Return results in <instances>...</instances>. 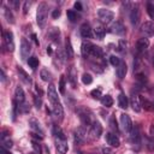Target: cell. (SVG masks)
<instances>
[{"instance_id":"2","label":"cell","mask_w":154,"mask_h":154,"mask_svg":"<svg viewBox=\"0 0 154 154\" xmlns=\"http://www.w3.org/2000/svg\"><path fill=\"white\" fill-rule=\"evenodd\" d=\"M97 17L102 24H109L114 18V13L107 8H100L97 11Z\"/></svg>"},{"instance_id":"21","label":"cell","mask_w":154,"mask_h":154,"mask_svg":"<svg viewBox=\"0 0 154 154\" xmlns=\"http://www.w3.org/2000/svg\"><path fill=\"white\" fill-rule=\"evenodd\" d=\"M148 47H149V41L147 37H142L136 42V49L138 53H143L144 51H147Z\"/></svg>"},{"instance_id":"29","label":"cell","mask_w":154,"mask_h":154,"mask_svg":"<svg viewBox=\"0 0 154 154\" xmlns=\"http://www.w3.org/2000/svg\"><path fill=\"white\" fill-rule=\"evenodd\" d=\"M4 16H5V18H6V20H7L8 23H11V24L14 23V17H13V14H12L11 8L4 6Z\"/></svg>"},{"instance_id":"46","label":"cell","mask_w":154,"mask_h":154,"mask_svg":"<svg viewBox=\"0 0 154 154\" xmlns=\"http://www.w3.org/2000/svg\"><path fill=\"white\" fill-rule=\"evenodd\" d=\"M30 6H31V2H30V1H25V2H24V6H23V13H24V14L28 13Z\"/></svg>"},{"instance_id":"6","label":"cell","mask_w":154,"mask_h":154,"mask_svg":"<svg viewBox=\"0 0 154 154\" xmlns=\"http://www.w3.org/2000/svg\"><path fill=\"white\" fill-rule=\"evenodd\" d=\"M140 18H141V11H140V7L138 5H134L130 10V22H131V25L132 26H137L138 22H140Z\"/></svg>"},{"instance_id":"10","label":"cell","mask_w":154,"mask_h":154,"mask_svg":"<svg viewBox=\"0 0 154 154\" xmlns=\"http://www.w3.org/2000/svg\"><path fill=\"white\" fill-rule=\"evenodd\" d=\"M130 141L132 144H137V146L141 143V132L137 125H134L132 130L130 131Z\"/></svg>"},{"instance_id":"7","label":"cell","mask_w":154,"mask_h":154,"mask_svg":"<svg viewBox=\"0 0 154 154\" xmlns=\"http://www.w3.org/2000/svg\"><path fill=\"white\" fill-rule=\"evenodd\" d=\"M120 124H122V128L124 129V131L130 134V131L132 130L134 125H132V120H131L129 114H126V113H122L120 114Z\"/></svg>"},{"instance_id":"51","label":"cell","mask_w":154,"mask_h":154,"mask_svg":"<svg viewBox=\"0 0 154 154\" xmlns=\"http://www.w3.org/2000/svg\"><path fill=\"white\" fill-rule=\"evenodd\" d=\"M1 82L2 83L6 82V75H5V71L4 70H1Z\"/></svg>"},{"instance_id":"23","label":"cell","mask_w":154,"mask_h":154,"mask_svg":"<svg viewBox=\"0 0 154 154\" xmlns=\"http://www.w3.org/2000/svg\"><path fill=\"white\" fill-rule=\"evenodd\" d=\"M17 71H18V75H19V78L25 83V84H28V85H30L31 83H32V81H31V78H30V76L19 66L18 69H17Z\"/></svg>"},{"instance_id":"16","label":"cell","mask_w":154,"mask_h":154,"mask_svg":"<svg viewBox=\"0 0 154 154\" xmlns=\"http://www.w3.org/2000/svg\"><path fill=\"white\" fill-rule=\"evenodd\" d=\"M130 105L132 107V109L135 112H141L142 109V103H141V100H140V96L137 94H132L131 97H130Z\"/></svg>"},{"instance_id":"38","label":"cell","mask_w":154,"mask_h":154,"mask_svg":"<svg viewBox=\"0 0 154 154\" xmlns=\"http://www.w3.org/2000/svg\"><path fill=\"white\" fill-rule=\"evenodd\" d=\"M126 47H128V43H126V41L125 40H119V42H118V51L119 52H122V53H125L126 52Z\"/></svg>"},{"instance_id":"47","label":"cell","mask_w":154,"mask_h":154,"mask_svg":"<svg viewBox=\"0 0 154 154\" xmlns=\"http://www.w3.org/2000/svg\"><path fill=\"white\" fill-rule=\"evenodd\" d=\"M73 7H75V10H77V11H83V6H82V4H81L79 1H76L75 5H73Z\"/></svg>"},{"instance_id":"52","label":"cell","mask_w":154,"mask_h":154,"mask_svg":"<svg viewBox=\"0 0 154 154\" xmlns=\"http://www.w3.org/2000/svg\"><path fill=\"white\" fill-rule=\"evenodd\" d=\"M149 132H150V136H152V138L154 140V125H152V126H150V129H149Z\"/></svg>"},{"instance_id":"43","label":"cell","mask_w":154,"mask_h":154,"mask_svg":"<svg viewBox=\"0 0 154 154\" xmlns=\"http://www.w3.org/2000/svg\"><path fill=\"white\" fill-rule=\"evenodd\" d=\"M109 126H111V129H112L113 131L118 132V125H117V122H116V119H114L113 117L109 119Z\"/></svg>"},{"instance_id":"12","label":"cell","mask_w":154,"mask_h":154,"mask_svg":"<svg viewBox=\"0 0 154 154\" xmlns=\"http://www.w3.org/2000/svg\"><path fill=\"white\" fill-rule=\"evenodd\" d=\"M73 137H75V142H77V143H83V142L85 141V138H87V132H85L84 128H82V126L77 128V129L73 131Z\"/></svg>"},{"instance_id":"50","label":"cell","mask_w":154,"mask_h":154,"mask_svg":"<svg viewBox=\"0 0 154 154\" xmlns=\"http://www.w3.org/2000/svg\"><path fill=\"white\" fill-rule=\"evenodd\" d=\"M102 153L103 154H112V149H109V148H102Z\"/></svg>"},{"instance_id":"56","label":"cell","mask_w":154,"mask_h":154,"mask_svg":"<svg viewBox=\"0 0 154 154\" xmlns=\"http://www.w3.org/2000/svg\"><path fill=\"white\" fill-rule=\"evenodd\" d=\"M153 66H154V54H153Z\"/></svg>"},{"instance_id":"19","label":"cell","mask_w":154,"mask_h":154,"mask_svg":"<svg viewBox=\"0 0 154 154\" xmlns=\"http://www.w3.org/2000/svg\"><path fill=\"white\" fill-rule=\"evenodd\" d=\"M93 47L94 45L90 43L89 41H83L82 42V46H81V53L84 58H88L90 54H91V51H93Z\"/></svg>"},{"instance_id":"27","label":"cell","mask_w":154,"mask_h":154,"mask_svg":"<svg viewBox=\"0 0 154 154\" xmlns=\"http://www.w3.org/2000/svg\"><path fill=\"white\" fill-rule=\"evenodd\" d=\"M93 31H94V35H95V37H96L97 40H102V38L105 37L106 30H105V28H103L102 25H96V26L93 29Z\"/></svg>"},{"instance_id":"15","label":"cell","mask_w":154,"mask_h":154,"mask_svg":"<svg viewBox=\"0 0 154 154\" xmlns=\"http://www.w3.org/2000/svg\"><path fill=\"white\" fill-rule=\"evenodd\" d=\"M52 111H53V116L58 120H63V118H64V109H63V106H61L60 101L52 105Z\"/></svg>"},{"instance_id":"8","label":"cell","mask_w":154,"mask_h":154,"mask_svg":"<svg viewBox=\"0 0 154 154\" xmlns=\"http://www.w3.org/2000/svg\"><path fill=\"white\" fill-rule=\"evenodd\" d=\"M31 52V45L26 38L20 40V57L23 60H25Z\"/></svg>"},{"instance_id":"9","label":"cell","mask_w":154,"mask_h":154,"mask_svg":"<svg viewBox=\"0 0 154 154\" xmlns=\"http://www.w3.org/2000/svg\"><path fill=\"white\" fill-rule=\"evenodd\" d=\"M29 126H30V129L34 131V134L40 135L41 137H43L45 131H43V129H42V126H41V124H40V122H38L37 119L30 118V120H29Z\"/></svg>"},{"instance_id":"13","label":"cell","mask_w":154,"mask_h":154,"mask_svg":"<svg viewBox=\"0 0 154 154\" xmlns=\"http://www.w3.org/2000/svg\"><path fill=\"white\" fill-rule=\"evenodd\" d=\"M47 95H48V99L51 101V103H57L59 102V97H58V93H57V89H55V85L54 84H49L48 85V89H47Z\"/></svg>"},{"instance_id":"1","label":"cell","mask_w":154,"mask_h":154,"mask_svg":"<svg viewBox=\"0 0 154 154\" xmlns=\"http://www.w3.org/2000/svg\"><path fill=\"white\" fill-rule=\"evenodd\" d=\"M47 16H48V5L46 2H40L36 11V22L40 28H43L46 25Z\"/></svg>"},{"instance_id":"36","label":"cell","mask_w":154,"mask_h":154,"mask_svg":"<svg viewBox=\"0 0 154 154\" xmlns=\"http://www.w3.org/2000/svg\"><path fill=\"white\" fill-rule=\"evenodd\" d=\"M28 64H29V66H30L32 70H35V69L38 66V59H37L36 57H30V58L28 59Z\"/></svg>"},{"instance_id":"31","label":"cell","mask_w":154,"mask_h":154,"mask_svg":"<svg viewBox=\"0 0 154 154\" xmlns=\"http://www.w3.org/2000/svg\"><path fill=\"white\" fill-rule=\"evenodd\" d=\"M100 101H101V105L105 106V107H111L113 105V99H112L111 95H103L100 99Z\"/></svg>"},{"instance_id":"57","label":"cell","mask_w":154,"mask_h":154,"mask_svg":"<svg viewBox=\"0 0 154 154\" xmlns=\"http://www.w3.org/2000/svg\"><path fill=\"white\" fill-rule=\"evenodd\" d=\"M28 154H35V153H28Z\"/></svg>"},{"instance_id":"37","label":"cell","mask_w":154,"mask_h":154,"mask_svg":"<svg viewBox=\"0 0 154 154\" xmlns=\"http://www.w3.org/2000/svg\"><path fill=\"white\" fill-rule=\"evenodd\" d=\"M90 95H91L94 99H101V97H102V89H101V88L93 89V90L90 91Z\"/></svg>"},{"instance_id":"26","label":"cell","mask_w":154,"mask_h":154,"mask_svg":"<svg viewBox=\"0 0 154 154\" xmlns=\"http://www.w3.org/2000/svg\"><path fill=\"white\" fill-rule=\"evenodd\" d=\"M65 54H66V58L67 59H71V58H73V48H72V46H71V41H70V38L69 37H66V40H65Z\"/></svg>"},{"instance_id":"14","label":"cell","mask_w":154,"mask_h":154,"mask_svg":"<svg viewBox=\"0 0 154 154\" xmlns=\"http://www.w3.org/2000/svg\"><path fill=\"white\" fill-rule=\"evenodd\" d=\"M154 32V24L153 22H144L141 26V34L144 35V37H148L150 35H153Z\"/></svg>"},{"instance_id":"22","label":"cell","mask_w":154,"mask_h":154,"mask_svg":"<svg viewBox=\"0 0 154 154\" xmlns=\"http://www.w3.org/2000/svg\"><path fill=\"white\" fill-rule=\"evenodd\" d=\"M105 137H106V142L109 146H112V147H118L120 144V141H119L118 136L114 135V134H112V132H107Z\"/></svg>"},{"instance_id":"49","label":"cell","mask_w":154,"mask_h":154,"mask_svg":"<svg viewBox=\"0 0 154 154\" xmlns=\"http://www.w3.org/2000/svg\"><path fill=\"white\" fill-rule=\"evenodd\" d=\"M0 154H11V153H10L5 147L1 146V147H0Z\"/></svg>"},{"instance_id":"54","label":"cell","mask_w":154,"mask_h":154,"mask_svg":"<svg viewBox=\"0 0 154 154\" xmlns=\"http://www.w3.org/2000/svg\"><path fill=\"white\" fill-rule=\"evenodd\" d=\"M31 37H32V40L35 41V43H36V45H38V40L36 38V35H35V34H32V35H31Z\"/></svg>"},{"instance_id":"48","label":"cell","mask_w":154,"mask_h":154,"mask_svg":"<svg viewBox=\"0 0 154 154\" xmlns=\"http://www.w3.org/2000/svg\"><path fill=\"white\" fill-rule=\"evenodd\" d=\"M59 16H60V10H59V8L54 10V11H53V13H52V17L55 19V18H58Z\"/></svg>"},{"instance_id":"17","label":"cell","mask_w":154,"mask_h":154,"mask_svg":"<svg viewBox=\"0 0 154 154\" xmlns=\"http://www.w3.org/2000/svg\"><path fill=\"white\" fill-rule=\"evenodd\" d=\"M111 32L116 34V35H123L125 32V26L122 22L116 20L112 25H111Z\"/></svg>"},{"instance_id":"20","label":"cell","mask_w":154,"mask_h":154,"mask_svg":"<svg viewBox=\"0 0 154 154\" xmlns=\"http://www.w3.org/2000/svg\"><path fill=\"white\" fill-rule=\"evenodd\" d=\"M14 101L18 103V105H22V103H24V101H25V94H24V90H23V88L22 87H16V89H14Z\"/></svg>"},{"instance_id":"44","label":"cell","mask_w":154,"mask_h":154,"mask_svg":"<svg viewBox=\"0 0 154 154\" xmlns=\"http://www.w3.org/2000/svg\"><path fill=\"white\" fill-rule=\"evenodd\" d=\"M34 102H35L36 108H41V106H42V100H41V96L35 95V96H34Z\"/></svg>"},{"instance_id":"30","label":"cell","mask_w":154,"mask_h":154,"mask_svg":"<svg viewBox=\"0 0 154 154\" xmlns=\"http://www.w3.org/2000/svg\"><path fill=\"white\" fill-rule=\"evenodd\" d=\"M66 14H67V19H69L70 22H72V23L77 22V20L81 18V17H79V14H78L76 11H73V10H67Z\"/></svg>"},{"instance_id":"40","label":"cell","mask_w":154,"mask_h":154,"mask_svg":"<svg viewBox=\"0 0 154 154\" xmlns=\"http://www.w3.org/2000/svg\"><path fill=\"white\" fill-rule=\"evenodd\" d=\"M82 82H83L84 84H91V82H93L91 75H89V73H83V76H82Z\"/></svg>"},{"instance_id":"3","label":"cell","mask_w":154,"mask_h":154,"mask_svg":"<svg viewBox=\"0 0 154 154\" xmlns=\"http://www.w3.org/2000/svg\"><path fill=\"white\" fill-rule=\"evenodd\" d=\"M77 114H78V117H79V119H81V122H82V124L85 126H88V125H91V119H90V112L87 109V108H84V107H78L77 108Z\"/></svg>"},{"instance_id":"5","label":"cell","mask_w":154,"mask_h":154,"mask_svg":"<svg viewBox=\"0 0 154 154\" xmlns=\"http://www.w3.org/2000/svg\"><path fill=\"white\" fill-rule=\"evenodd\" d=\"M101 134H102V126H101V124H100L97 120H94V122L91 123L90 130H89L90 137L94 138V140H97V138H100Z\"/></svg>"},{"instance_id":"4","label":"cell","mask_w":154,"mask_h":154,"mask_svg":"<svg viewBox=\"0 0 154 154\" xmlns=\"http://www.w3.org/2000/svg\"><path fill=\"white\" fill-rule=\"evenodd\" d=\"M2 38H4V43L5 47L8 52H13L14 51V41H13V34L12 31H4L2 32Z\"/></svg>"},{"instance_id":"41","label":"cell","mask_w":154,"mask_h":154,"mask_svg":"<svg viewBox=\"0 0 154 154\" xmlns=\"http://www.w3.org/2000/svg\"><path fill=\"white\" fill-rule=\"evenodd\" d=\"M109 63L113 65V66H119V64L122 63V60L118 58V57H116V55H112V57H109Z\"/></svg>"},{"instance_id":"42","label":"cell","mask_w":154,"mask_h":154,"mask_svg":"<svg viewBox=\"0 0 154 154\" xmlns=\"http://www.w3.org/2000/svg\"><path fill=\"white\" fill-rule=\"evenodd\" d=\"M65 84H66L65 77H64V76H60V79H59V91H60L61 94L65 91Z\"/></svg>"},{"instance_id":"11","label":"cell","mask_w":154,"mask_h":154,"mask_svg":"<svg viewBox=\"0 0 154 154\" xmlns=\"http://www.w3.org/2000/svg\"><path fill=\"white\" fill-rule=\"evenodd\" d=\"M54 138H55V147H57V150H58L60 154L67 153L69 146H67L66 138H59V137H54Z\"/></svg>"},{"instance_id":"33","label":"cell","mask_w":154,"mask_h":154,"mask_svg":"<svg viewBox=\"0 0 154 154\" xmlns=\"http://www.w3.org/2000/svg\"><path fill=\"white\" fill-rule=\"evenodd\" d=\"M1 146L5 147V148H11L12 147V141L10 140V137L6 136L5 132H2V135H1Z\"/></svg>"},{"instance_id":"39","label":"cell","mask_w":154,"mask_h":154,"mask_svg":"<svg viewBox=\"0 0 154 154\" xmlns=\"http://www.w3.org/2000/svg\"><path fill=\"white\" fill-rule=\"evenodd\" d=\"M147 13L152 19H154V2H147Z\"/></svg>"},{"instance_id":"18","label":"cell","mask_w":154,"mask_h":154,"mask_svg":"<svg viewBox=\"0 0 154 154\" xmlns=\"http://www.w3.org/2000/svg\"><path fill=\"white\" fill-rule=\"evenodd\" d=\"M79 32H81V36L83 38H90L93 36V29H91V26L88 23H83L81 25Z\"/></svg>"},{"instance_id":"35","label":"cell","mask_w":154,"mask_h":154,"mask_svg":"<svg viewBox=\"0 0 154 154\" xmlns=\"http://www.w3.org/2000/svg\"><path fill=\"white\" fill-rule=\"evenodd\" d=\"M90 55L94 57V58H101V57H102V49H101V47H99V46H94Z\"/></svg>"},{"instance_id":"32","label":"cell","mask_w":154,"mask_h":154,"mask_svg":"<svg viewBox=\"0 0 154 154\" xmlns=\"http://www.w3.org/2000/svg\"><path fill=\"white\" fill-rule=\"evenodd\" d=\"M49 37H52V40L55 42V43H59V41H60V32H59V29H57V28H52V30H51V32H49Z\"/></svg>"},{"instance_id":"53","label":"cell","mask_w":154,"mask_h":154,"mask_svg":"<svg viewBox=\"0 0 154 154\" xmlns=\"http://www.w3.org/2000/svg\"><path fill=\"white\" fill-rule=\"evenodd\" d=\"M11 4H12L16 8H18V7H19V2H18V1H11Z\"/></svg>"},{"instance_id":"34","label":"cell","mask_w":154,"mask_h":154,"mask_svg":"<svg viewBox=\"0 0 154 154\" xmlns=\"http://www.w3.org/2000/svg\"><path fill=\"white\" fill-rule=\"evenodd\" d=\"M40 77H41L42 81H45V82H48V81L52 79V75H51V72H49L47 69H42V70L40 71Z\"/></svg>"},{"instance_id":"55","label":"cell","mask_w":154,"mask_h":154,"mask_svg":"<svg viewBox=\"0 0 154 154\" xmlns=\"http://www.w3.org/2000/svg\"><path fill=\"white\" fill-rule=\"evenodd\" d=\"M47 53H48V54H52V48H51V47L47 48Z\"/></svg>"},{"instance_id":"24","label":"cell","mask_w":154,"mask_h":154,"mask_svg":"<svg viewBox=\"0 0 154 154\" xmlns=\"http://www.w3.org/2000/svg\"><path fill=\"white\" fill-rule=\"evenodd\" d=\"M117 76H118V78H120V79H123L124 77H125V75H126V72H128V67H126V64L124 63V61H122L120 64H119V66H117Z\"/></svg>"},{"instance_id":"45","label":"cell","mask_w":154,"mask_h":154,"mask_svg":"<svg viewBox=\"0 0 154 154\" xmlns=\"http://www.w3.org/2000/svg\"><path fill=\"white\" fill-rule=\"evenodd\" d=\"M32 148L35 149V152H36L37 154H42V149H41V146H40L37 142L32 141Z\"/></svg>"},{"instance_id":"25","label":"cell","mask_w":154,"mask_h":154,"mask_svg":"<svg viewBox=\"0 0 154 154\" xmlns=\"http://www.w3.org/2000/svg\"><path fill=\"white\" fill-rule=\"evenodd\" d=\"M67 76H69V81H70V83L75 87V85H76V82H77V71H76V69H75L73 65L70 66Z\"/></svg>"},{"instance_id":"28","label":"cell","mask_w":154,"mask_h":154,"mask_svg":"<svg viewBox=\"0 0 154 154\" xmlns=\"http://www.w3.org/2000/svg\"><path fill=\"white\" fill-rule=\"evenodd\" d=\"M128 105H129V101H128V97L125 96L124 93H119L118 95V106L120 108H128Z\"/></svg>"},{"instance_id":"58","label":"cell","mask_w":154,"mask_h":154,"mask_svg":"<svg viewBox=\"0 0 154 154\" xmlns=\"http://www.w3.org/2000/svg\"><path fill=\"white\" fill-rule=\"evenodd\" d=\"M153 109H154V103H153Z\"/></svg>"}]
</instances>
